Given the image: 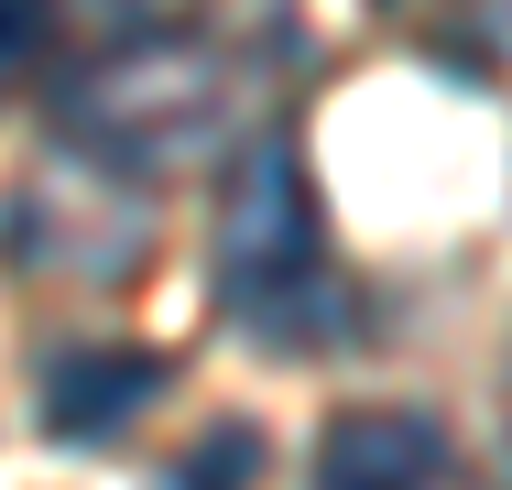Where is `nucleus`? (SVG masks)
<instances>
[{"label": "nucleus", "mask_w": 512, "mask_h": 490, "mask_svg": "<svg viewBox=\"0 0 512 490\" xmlns=\"http://www.w3.org/2000/svg\"><path fill=\"white\" fill-rule=\"evenodd\" d=\"M33 22H44V0H0V77L33 55Z\"/></svg>", "instance_id": "7"}, {"label": "nucleus", "mask_w": 512, "mask_h": 490, "mask_svg": "<svg viewBox=\"0 0 512 490\" xmlns=\"http://www.w3.org/2000/svg\"><path fill=\"white\" fill-rule=\"evenodd\" d=\"M77 131L99 142V164H175L207 131V66L186 44H131L77 88Z\"/></svg>", "instance_id": "2"}, {"label": "nucleus", "mask_w": 512, "mask_h": 490, "mask_svg": "<svg viewBox=\"0 0 512 490\" xmlns=\"http://www.w3.org/2000/svg\"><path fill=\"white\" fill-rule=\"evenodd\" d=\"M207 273H218V305L262 338V349H338L360 327V305L327 262V207H316V175L284 131H262L240 153V175L218 196V240H207Z\"/></svg>", "instance_id": "1"}, {"label": "nucleus", "mask_w": 512, "mask_h": 490, "mask_svg": "<svg viewBox=\"0 0 512 490\" xmlns=\"http://www.w3.org/2000/svg\"><path fill=\"white\" fill-rule=\"evenodd\" d=\"M164 382H175L164 349H66L44 371V436L55 447H109L164 403Z\"/></svg>", "instance_id": "5"}, {"label": "nucleus", "mask_w": 512, "mask_h": 490, "mask_svg": "<svg viewBox=\"0 0 512 490\" xmlns=\"http://www.w3.org/2000/svg\"><path fill=\"white\" fill-rule=\"evenodd\" d=\"M251 480H262V425H251V414H218L153 490H251Z\"/></svg>", "instance_id": "6"}, {"label": "nucleus", "mask_w": 512, "mask_h": 490, "mask_svg": "<svg viewBox=\"0 0 512 490\" xmlns=\"http://www.w3.org/2000/svg\"><path fill=\"white\" fill-rule=\"evenodd\" d=\"M153 218H120L109 229V164L99 175H44L0 207V262L22 273H66V284H131Z\"/></svg>", "instance_id": "3"}, {"label": "nucleus", "mask_w": 512, "mask_h": 490, "mask_svg": "<svg viewBox=\"0 0 512 490\" xmlns=\"http://www.w3.org/2000/svg\"><path fill=\"white\" fill-rule=\"evenodd\" d=\"M436 469H447V425L425 403H349L316 436L306 490H436Z\"/></svg>", "instance_id": "4"}]
</instances>
